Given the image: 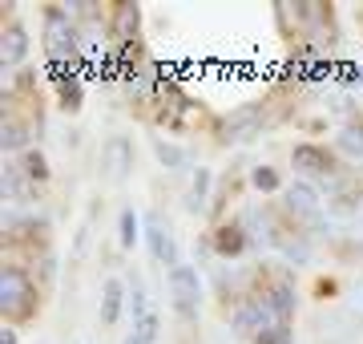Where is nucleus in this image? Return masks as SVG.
Returning <instances> with one entry per match:
<instances>
[{
  "instance_id": "24",
  "label": "nucleus",
  "mask_w": 363,
  "mask_h": 344,
  "mask_svg": "<svg viewBox=\"0 0 363 344\" xmlns=\"http://www.w3.org/2000/svg\"><path fill=\"white\" fill-rule=\"evenodd\" d=\"M157 328H162V316H157V312H150L145 320H138V324H133V332H138L145 344H154V340H157Z\"/></svg>"
},
{
  "instance_id": "20",
  "label": "nucleus",
  "mask_w": 363,
  "mask_h": 344,
  "mask_svg": "<svg viewBox=\"0 0 363 344\" xmlns=\"http://www.w3.org/2000/svg\"><path fill=\"white\" fill-rule=\"evenodd\" d=\"M210 183H214V174L206 171V166H198L194 171V183H190V195H186V203H190V211H206V195H210Z\"/></svg>"
},
{
  "instance_id": "8",
  "label": "nucleus",
  "mask_w": 363,
  "mask_h": 344,
  "mask_svg": "<svg viewBox=\"0 0 363 344\" xmlns=\"http://www.w3.org/2000/svg\"><path fill=\"white\" fill-rule=\"evenodd\" d=\"M166 284H169V300H174V312H178L182 320H194V316H198V300H202L198 267H190V264L169 267Z\"/></svg>"
},
{
  "instance_id": "12",
  "label": "nucleus",
  "mask_w": 363,
  "mask_h": 344,
  "mask_svg": "<svg viewBox=\"0 0 363 344\" xmlns=\"http://www.w3.org/2000/svg\"><path fill=\"white\" fill-rule=\"evenodd\" d=\"M0 146H4L9 154H25V150H33V122L21 118L13 102H9V109H4V126H0Z\"/></svg>"
},
{
  "instance_id": "21",
  "label": "nucleus",
  "mask_w": 363,
  "mask_h": 344,
  "mask_svg": "<svg viewBox=\"0 0 363 344\" xmlns=\"http://www.w3.org/2000/svg\"><path fill=\"white\" fill-rule=\"evenodd\" d=\"M250 186H255V190H262V195L286 190V186H283V174L274 171V166H255V171H250Z\"/></svg>"
},
{
  "instance_id": "1",
  "label": "nucleus",
  "mask_w": 363,
  "mask_h": 344,
  "mask_svg": "<svg viewBox=\"0 0 363 344\" xmlns=\"http://www.w3.org/2000/svg\"><path fill=\"white\" fill-rule=\"evenodd\" d=\"M40 41H45V53L52 65H77L81 57V25L73 21L65 4H45L40 9Z\"/></svg>"
},
{
  "instance_id": "11",
  "label": "nucleus",
  "mask_w": 363,
  "mask_h": 344,
  "mask_svg": "<svg viewBox=\"0 0 363 344\" xmlns=\"http://www.w3.org/2000/svg\"><path fill=\"white\" fill-rule=\"evenodd\" d=\"M145 243H150V255H154L162 267H178V243H174V235H169V223L162 219V215H150L145 219Z\"/></svg>"
},
{
  "instance_id": "2",
  "label": "nucleus",
  "mask_w": 363,
  "mask_h": 344,
  "mask_svg": "<svg viewBox=\"0 0 363 344\" xmlns=\"http://www.w3.org/2000/svg\"><path fill=\"white\" fill-rule=\"evenodd\" d=\"M0 312L9 324H28L40 312V288L25 264L0 267Z\"/></svg>"
},
{
  "instance_id": "15",
  "label": "nucleus",
  "mask_w": 363,
  "mask_h": 344,
  "mask_svg": "<svg viewBox=\"0 0 363 344\" xmlns=\"http://www.w3.org/2000/svg\"><path fill=\"white\" fill-rule=\"evenodd\" d=\"M121 308H125V284L117 276L105 279V288H101V308H97V320H101L105 328H113L117 320H121Z\"/></svg>"
},
{
  "instance_id": "10",
  "label": "nucleus",
  "mask_w": 363,
  "mask_h": 344,
  "mask_svg": "<svg viewBox=\"0 0 363 344\" xmlns=\"http://www.w3.org/2000/svg\"><path fill=\"white\" fill-rule=\"evenodd\" d=\"M230 328L238 332V336H247V340H255L262 328H271V316H267V308H262V300L259 296H242L238 304H234V312H230Z\"/></svg>"
},
{
  "instance_id": "13",
  "label": "nucleus",
  "mask_w": 363,
  "mask_h": 344,
  "mask_svg": "<svg viewBox=\"0 0 363 344\" xmlns=\"http://www.w3.org/2000/svg\"><path fill=\"white\" fill-rule=\"evenodd\" d=\"M101 166H105V174L113 178V183H121V178H130V171H133V142L130 138H109V142L101 146Z\"/></svg>"
},
{
  "instance_id": "18",
  "label": "nucleus",
  "mask_w": 363,
  "mask_h": 344,
  "mask_svg": "<svg viewBox=\"0 0 363 344\" xmlns=\"http://www.w3.org/2000/svg\"><path fill=\"white\" fill-rule=\"evenodd\" d=\"M335 150H339V154H347L351 162L363 158V118H351V122H343V126H339Z\"/></svg>"
},
{
  "instance_id": "23",
  "label": "nucleus",
  "mask_w": 363,
  "mask_h": 344,
  "mask_svg": "<svg viewBox=\"0 0 363 344\" xmlns=\"http://www.w3.org/2000/svg\"><path fill=\"white\" fill-rule=\"evenodd\" d=\"M250 344H295V328L291 324H271V328H262Z\"/></svg>"
},
{
  "instance_id": "6",
  "label": "nucleus",
  "mask_w": 363,
  "mask_h": 344,
  "mask_svg": "<svg viewBox=\"0 0 363 344\" xmlns=\"http://www.w3.org/2000/svg\"><path fill=\"white\" fill-rule=\"evenodd\" d=\"M250 296H259V300H262L271 324H291V320H295L298 291H295V284H291L286 276H262V272H259V288L250 291Z\"/></svg>"
},
{
  "instance_id": "14",
  "label": "nucleus",
  "mask_w": 363,
  "mask_h": 344,
  "mask_svg": "<svg viewBox=\"0 0 363 344\" xmlns=\"http://www.w3.org/2000/svg\"><path fill=\"white\" fill-rule=\"evenodd\" d=\"M25 57H28V33L21 21H9L4 25V41H0V61H4V69H16Z\"/></svg>"
},
{
  "instance_id": "19",
  "label": "nucleus",
  "mask_w": 363,
  "mask_h": 344,
  "mask_svg": "<svg viewBox=\"0 0 363 344\" xmlns=\"http://www.w3.org/2000/svg\"><path fill=\"white\" fill-rule=\"evenodd\" d=\"M154 158L162 162L166 171H182L190 154H186V150H182L178 142H174V138H154Z\"/></svg>"
},
{
  "instance_id": "25",
  "label": "nucleus",
  "mask_w": 363,
  "mask_h": 344,
  "mask_svg": "<svg viewBox=\"0 0 363 344\" xmlns=\"http://www.w3.org/2000/svg\"><path fill=\"white\" fill-rule=\"evenodd\" d=\"M21 336H16V324H4V332H0V344H16Z\"/></svg>"
},
{
  "instance_id": "4",
  "label": "nucleus",
  "mask_w": 363,
  "mask_h": 344,
  "mask_svg": "<svg viewBox=\"0 0 363 344\" xmlns=\"http://www.w3.org/2000/svg\"><path fill=\"white\" fill-rule=\"evenodd\" d=\"M291 166L298 171V178H339V150L335 146H323V142H295L291 146Z\"/></svg>"
},
{
  "instance_id": "5",
  "label": "nucleus",
  "mask_w": 363,
  "mask_h": 344,
  "mask_svg": "<svg viewBox=\"0 0 363 344\" xmlns=\"http://www.w3.org/2000/svg\"><path fill=\"white\" fill-rule=\"evenodd\" d=\"M283 211H286V219H291L295 227H319L323 223V195H319V186L307 183V178L286 183Z\"/></svg>"
},
{
  "instance_id": "16",
  "label": "nucleus",
  "mask_w": 363,
  "mask_h": 344,
  "mask_svg": "<svg viewBox=\"0 0 363 344\" xmlns=\"http://www.w3.org/2000/svg\"><path fill=\"white\" fill-rule=\"evenodd\" d=\"M81 102H85V85L77 73H57V106L65 114H77Z\"/></svg>"
},
{
  "instance_id": "17",
  "label": "nucleus",
  "mask_w": 363,
  "mask_h": 344,
  "mask_svg": "<svg viewBox=\"0 0 363 344\" xmlns=\"http://www.w3.org/2000/svg\"><path fill=\"white\" fill-rule=\"evenodd\" d=\"M16 171L28 178V186H45L52 178L49 158H45V150H40V146H33V150H25V154H21V166H16Z\"/></svg>"
},
{
  "instance_id": "3",
  "label": "nucleus",
  "mask_w": 363,
  "mask_h": 344,
  "mask_svg": "<svg viewBox=\"0 0 363 344\" xmlns=\"http://www.w3.org/2000/svg\"><path fill=\"white\" fill-rule=\"evenodd\" d=\"M271 126V102H247L214 122V142L218 146H247L259 142L262 130Z\"/></svg>"
},
{
  "instance_id": "26",
  "label": "nucleus",
  "mask_w": 363,
  "mask_h": 344,
  "mask_svg": "<svg viewBox=\"0 0 363 344\" xmlns=\"http://www.w3.org/2000/svg\"><path fill=\"white\" fill-rule=\"evenodd\" d=\"M125 344H145V340L138 336V332H130V336H125Z\"/></svg>"
},
{
  "instance_id": "7",
  "label": "nucleus",
  "mask_w": 363,
  "mask_h": 344,
  "mask_svg": "<svg viewBox=\"0 0 363 344\" xmlns=\"http://www.w3.org/2000/svg\"><path fill=\"white\" fill-rule=\"evenodd\" d=\"M138 37H142V4H133V0L109 4V41L117 53L130 57L138 49Z\"/></svg>"
},
{
  "instance_id": "22",
  "label": "nucleus",
  "mask_w": 363,
  "mask_h": 344,
  "mask_svg": "<svg viewBox=\"0 0 363 344\" xmlns=\"http://www.w3.org/2000/svg\"><path fill=\"white\" fill-rule=\"evenodd\" d=\"M121 235H117V243H121V252H133V243H138V231H142V223H138V215H133V207H125V211H121Z\"/></svg>"
},
{
  "instance_id": "9",
  "label": "nucleus",
  "mask_w": 363,
  "mask_h": 344,
  "mask_svg": "<svg viewBox=\"0 0 363 344\" xmlns=\"http://www.w3.org/2000/svg\"><path fill=\"white\" fill-rule=\"evenodd\" d=\"M210 247H214L218 259H238V255L250 247L247 223H242V219H222V223H214V231H210Z\"/></svg>"
}]
</instances>
